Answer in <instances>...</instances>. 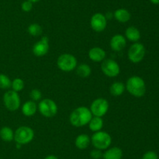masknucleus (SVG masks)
I'll list each match as a JSON object with an SVG mask.
<instances>
[{
    "mask_svg": "<svg viewBox=\"0 0 159 159\" xmlns=\"http://www.w3.org/2000/svg\"><path fill=\"white\" fill-rule=\"evenodd\" d=\"M93 117L89 108L84 106L77 108L71 113L69 116V121L72 126L75 127H82L89 124Z\"/></svg>",
    "mask_w": 159,
    "mask_h": 159,
    "instance_id": "1",
    "label": "nucleus"
},
{
    "mask_svg": "<svg viewBox=\"0 0 159 159\" xmlns=\"http://www.w3.org/2000/svg\"><path fill=\"white\" fill-rule=\"evenodd\" d=\"M125 87L127 91L136 98H141L146 92L145 82L138 76H133L129 78Z\"/></svg>",
    "mask_w": 159,
    "mask_h": 159,
    "instance_id": "2",
    "label": "nucleus"
},
{
    "mask_svg": "<svg viewBox=\"0 0 159 159\" xmlns=\"http://www.w3.org/2000/svg\"><path fill=\"white\" fill-rule=\"evenodd\" d=\"M91 142L95 148L102 151L110 147L112 143V137L108 132L100 130L92 136Z\"/></svg>",
    "mask_w": 159,
    "mask_h": 159,
    "instance_id": "3",
    "label": "nucleus"
},
{
    "mask_svg": "<svg viewBox=\"0 0 159 159\" xmlns=\"http://www.w3.org/2000/svg\"><path fill=\"white\" fill-rule=\"evenodd\" d=\"M34 137V132L29 126H20L14 132V140L21 145L30 143Z\"/></svg>",
    "mask_w": 159,
    "mask_h": 159,
    "instance_id": "4",
    "label": "nucleus"
},
{
    "mask_svg": "<svg viewBox=\"0 0 159 159\" xmlns=\"http://www.w3.org/2000/svg\"><path fill=\"white\" fill-rule=\"evenodd\" d=\"M57 67L62 71H72L77 67V59L73 55L65 53L57 58Z\"/></svg>",
    "mask_w": 159,
    "mask_h": 159,
    "instance_id": "5",
    "label": "nucleus"
},
{
    "mask_svg": "<svg viewBox=\"0 0 159 159\" xmlns=\"http://www.w3.org/2000/svg\"><path fill=\"white\" fill-rule=\"evenodd\" d=\"M3 103L6 108L10 112H15L20 108L21 100L18 92L8 90L3 95Z\"/></svg>",
    "mask_w": 159,
    "mask_h": 159,
    "instance_id": "6",
    "label": "nucleus"
},
{
    "mask_svg": "<svg viewBox=\"0 0 159 159\" xmlns=\"http://www.w3.org/2000/svg\"><path fill=\"white\" fill-rule=\"evenodd\" d=\"M37 108L40 113L46 118H52L57 112V104L50 98L41 100Z\"/></svg>",
    "mask_w": 159,
    "mask_h": 159,
    "instance_id": "7",
    "label": "nucleus"
},
{
    "mask_svg": "<svg viewBox=\"0 0 159 159\" xmlns=\"http://www.w3.org/2000/svg\"><path fill=\"white\" fill-rule=\"evenodd\" d=\"M146 54V49L144 45L135 42L128 50V59L133 63H139L144 59Z\"/></svg>",
    "mask_w": 159,
    "mask_h": 159,
    "instance_id": "8",
    "label": "nucleus"
},
{
    "mask_svg": "<svg viewBox=\"0 0 159 159\" xmlns=\"http://www.w3.org/2000/svg\"><path fill=\"white\" fill-rule=\"evenodd\" d=\"M109 102L105 98H99L94 100L90 106V111L94 116L102 117L109 110Z\"/></svg>",
    "mask_w": 159,
    "mask_h": 159,
    "instance_id": "9",
    "label": "nucleus"
},
{
    "mask_svg": "<svg viewBox=\"0 0 159 159\" xmlns=\"http://www.w3.org/2000/svg\"><path fill=\"white\" fill-rule=\"evenodd\" d=\"M101 70L106 76L109 77H116L120 74V68L117 62L113 59H105L102 61Z\"/></svg>",
    "mask_w": 159,
    "mask_h": 159,
    "instance_id": "10",
    "label": "nucleus"
},
{
    "mask_svg": "<svg viewBox=\"0 0 159 159\" xmlns=\"http://www.w3.org/2000/svg\"><path fill=\"white\" fill-rule=\"evenodd\" d=\"M107 25V20L105 15L101 12H96L90 20V26L96 32H102L106 29Z\"/></svg>",
    "mask_w": 159,
    "mask_h": 159,
    "instance_id": "11",
    "label": "nucleus"
},
{
    "mask_svg": "<svg viewBox=\"0 0 159 159\" xmlns=\"http://www.w3.org/2000/svg\"><path fill=\"white\" fill-rule=\"evenodd\" d=\"M49 51V39L46 36L42 37L40 41L34 44L33 47V53L37 57L44 56Z\"/></svg>",
    "mask_w": 159,
    "mask_h": 159,
    "instance_id": "12",
    "label": "nucleus"
},
{
    "mask_svg": "<svg viewBox=\"0 0 159 159\" xmlns=\"http://www.w3.org/2000/svg\"><path fill=\"white\" fill-rule=\"evenodd\" d=\"M110 48L114 51H120L127 45V40L122 34H115L112 37L110 42Z\"/></svg>",
    "mask_w": 159,
    "mask_h": 159,
    "instance_id": "13",
    "label": "nucleus"
},
{
    "mask_svg": "<svg viewBox=\"0 0 159 159\" xmlns=\"http://www.w3.org/2000/svg\"><path fill=\"white\" fill-rule=\"evenodd\" d=\"M89 57L95 62H102L106 58V51L99 47H94L89 51Z\"/></svg>",
    "mask_w": 159,
    "mask_h": 159,
    "instance_id": "14",
    "label": "nucleus"
},
{
    "mask_svg": "<svg viewBox=\"0 0 159 159\" xmlns=\"http://www.w3.org/2000/svg\"><path fill=\"white\" fill-rule=\"evenodd\" d=\"M122 157L123 151L117 147L108 148L102 154L103 159H122Z\"/></svg>",
    "mask_w": 159,
    "mask_h": 159,
    "instance_id": "15",
    "label": "nucleus"
},
{
    "mask_svg": "<svg viewBox=\"0 0 159 159\" xmlns=\"http://www.w3.org/2000/svg\"><path fill=\"white\" fill-rule=\"evenodd\" d=\"M113 17L120 23H127L130 20V12L127 9L120 8L113 12Z\"/></svg>",
    "mask_w": 159,
    "mask_h": 159,
    "instance_id": "16",
    "label": "nucleus"
},
{
    "mask_svg": "<svg viewBox=\"0 0 159 159\" xmlns=\"http://www.w3.org/2000/svg\"><path fill=\"white\" fill-rule=\"evenodd\" d=\"M37 110V105L36 104L35 101H26L22 106V112L25 116H33L36 113Z\"/></svg>",
    "mask_w": 159,
    "mask_h": 159,
    "instance_id": "17",
    "label": "nucleus"
},
{
    "mask_svg": "<svg viewBox=\"0 0 159 159\" xmlns=\"http://www.w3.org/2000/svg\"><path fill=\"white\" fill-rule=\"evenodd\" d=\"M90 143H91V138L87 134L85 133L78 136L75 139V141L76 147L79 148V150L86 149L89 146Z\"/></svg>",
    "mask_w": 159,
    "mask_h": 159,
    "instance_id": "18",
    "label": "nucleus"
},
{
    "mask_svg": "<svg viewBox=\"0 0 159 159\" xmlns=\"http://www.w3.org/2000/svg\"><path fill=\"white\" fill-rule=\"evenodd\" d=\"M125 36L132 42H138L141 39V32L135 26H129L125 31Z\"/></svg>",
    "mask_w": 159,
    "mask_h": 159,
    "instance_id": "19",
    "label": "nucleus"
},
{
    "mask_svg": "<svg viewBox=\"0 0 159 159\" xmlns=\"http://www.w3.org/2000/svg\"><path fill=\"white\" fill-rule=\"evenodd\" d=\"M89 126L91 131L94 132L100 131L103 127V120H102V117H92L91 120L89 123Z\"/></svg>",
    "mask_w": 159,
    "mask_h": 159,
    "instance_id": "20",
    "label": "nucleus"
},
{
    "mask_svg": "<svg viewBox=\"0 0 159 159\" xmlns=\"http://www.w3.org/2000/svg\"><path fill=\"white\" fill-rule=\"evenodd\" d=\"M0 137L5 142H11L14 140V132L9 126H3L0 129Z\"/></svg>",
    "mask_w": 159,
    "mask_h": 159,
    "instance_id": "21",
    "label": "nucleus"
},
{
    "mask_svg": "<svg viewBox=\"0 0 159 159\" xmlns=\"http://www.w3.org/2000/svg\"><path fill=\"white\" fill-rule=\"evenodd\" d=\"M126 87L123 83L121 82H114L111 86H110V91L112 95L115 97L120 96L124 94L125 90Z\"/></svg>",
    "mask_w": 159,
    "mask_h": 159,
    "instance_id": "22",
    "label": "nucleus"
},
{
    "mask_svg": "<svg viewBox=\"0 0 159 159\" xmlns=\"http://www.w3.org/2000/svg\"><path fill=\"white\" fill-rule=\"evenodd\" d=\"M76 73H77L78 76H79L80 77H88L92 73L91 67L88 64H80V65L76 67Z\"/></svg>",
    "mask_w": 159,
    "mask_h": 159,
    "instance_id": "23",
    "label": "nucleus"
},
{
    "mask_svg": "<svg viewBox=\"0 0 159 159\" xmlns=\"http://www.w3.org/2000/svg\"><path fill=\"white\" fill-rule=\"evenodd\" d=\"M27 31L30 35H32L33 37H37V36H40V34L43 32V30H42L41 26L38 23H31L27 28Z\"/></svg>",
    "mask_w": 159,
    "mask_h": 159,
    "instance_id": "24",
    "label": "nucleus"
},
{
    "mask_svg": "<svg viewBox=\"0 0 159 159\" xmlns=\"http://www.w3.org/2000/svg\"><path fill=\"white\" fill-rule=\"evenodd\" d=\"M11 87L12 88V90L16 92H20L24 88V82L20 78H15L12 81L11 84Z\"/></svg>",
    "mask_w": 159,
    "mask_h": 159,
    "instance_id": "25",
    "label": "nucleus"
},
{
    "mask_svg": "<svg viewBox=\"0 0 159 159\" xmlns=\"http://www.w3.org/2000/svg\"><path fill=\"white\" fill-rule=\"evenodd\" d=\"M12 81L9 79V76L0 73V88L1 89H9L11 87Z\"/></svg>",
    "mask_w": 159,
    "mask_h": 159,
    "instance_id": "26",
    "label": "nucleus"
},
{
    "mask_svg": "<svg viewBox=\"0 0 159 159\" xmlns=\"http://www.w3.org/2000/svg\"><path fill=\"white\" fill-rule=\"evenodd\" d=\"M30 98L32 99V101H40L42 98V94L41 91L38 89H33L30 91Z\"/></svg>",
    "mask_w": 159,
    "mask_h": 159,
    "instance_id": "27",
    "label": "nucleus"
},
{
    "mask_svg": "<svg viewBox=\"0 0 159 159\" xmlns=\"http://www.w3.org/2000/svg\"><path fill=\"white\" fill-rule=\"evenodd\" d=\"M21 9L23 12H29L32 10L33 9V3L31 2L26 0V1L23 2L21 4Z\"/></svg>",
    "mask_w": 159,
    "mask_h": 159,
    "instance_id": "28",
    "label": "nucleus"
},
{
    "mask_svg": "<svg viewBox=\"0 0 159 159\" xmlns=\"http://www.w3.org/2000/svg\"><path fill=\"white\" fill-rule=\"evenodd\" d=\"M142 159H158V156L156 152L153 151H148L144 153Z\"/></svg>",
    "mask_w": 159,
    "mask_h": 159,
    "instance_id": "29",
    "label": "nucleus"
},
{
    "mask_svg": "<svg viewBox=\"0 0 159 159\" xmlns=\"http://www.w3.org/2000/svg\"><path fill=\"white\" fill-rule=\"evenodd\" d=\"M102 154H102V151L99 149H96V148L93 149V151L90 152V156H91L93 159H100L101 157H102Z\"/></svg>",
    "mask_w": 159,
    "mask_h": 159,
    "instance_id": "30",
    "label": "nucleus"
},
{
    "mask_svg": "<svg viewBox=\"0 0 159 159\" xmlns=\"http://www.w3.org/2000/svg\"><path fill=\"white\" fill-rule=\"evenodd\" d=\"M105 17L107 20H111V19L113 18V12H107V13L105 14Z\"/></svg>",
    "mask_w": 159,
    "mask_h": 159,
    "instance_id": "31",
    "label": "nucleus"
},
{
    "mask_svg": "<svg viewBox=\"0 0 159 159\" xmlns=\"http://www.w3.org/2000/svg\"><path fill=\"white\" fill-rule=\"evenodd\" d=\"M44 159H58V158L54 155H48Z\"/></svg>",
    "mask_w": 159,
    "mask_h": 159,
    "instance_id": "32",
    "label": "nucleus"
},
{
    "mask_svg": "<svg viewBox=\"0 0 159 159\" xmlns=\"http://www.w3.org/2000/svg\"><path fill=\"white\" fill-rule=\"evenodd\" d=\"M150 2L154 5H159V0H150Z\"/></svg>",
    "mask_w": 159,
    "mask_h": 159,
    "instance_id": "33",
    "label": "nucleus"
},
{
    "mask_svg": "<svg viewBox=\"0 0 159 159\" xmlns=\"http://www.w3.org/2000/svg\"><path fill=\"white\" fill-rule=\"evenodd\" d=\"M28 1L31 2L32 3H35V2H40V0H28Z\"/></svg>",
    "mask_w": 159,
    "mask_h": 159,
    "instance_id": "34",
    "label": "nucleus"
}]
</instances>
